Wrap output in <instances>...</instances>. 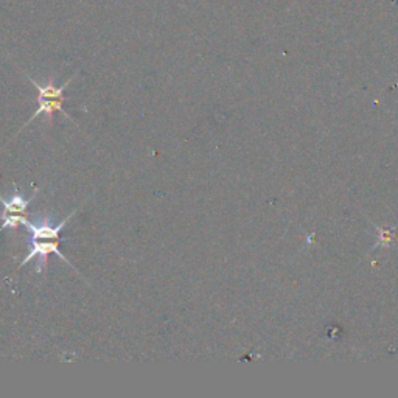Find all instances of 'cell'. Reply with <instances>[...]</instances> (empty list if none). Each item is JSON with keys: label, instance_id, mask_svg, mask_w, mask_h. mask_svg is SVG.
Returning a JSON list of instances; mask_svg holds the SVG:
<instances>
[{"label": "cell", "instance_id": "obj_1", "mask_svg": "<svg viewBox=\"0 0 398 398\" xmlns=\"http://www.w3.org/2000/svg\"><path fill=\"white\" fill-rule=\"evenodd\" d=\"M72 78H73V77H72ZM72 78L65 81L64 85L60 86V87H56V86L53 85V81H52V80H50V81L47 82V85H39L38 81L30 78V81L33 82V86L36 87L38 94H39V106H38L36 112L33 114V115H31V119L27 122V124H30L33 120L38 119L39 115H47V117H48L50 120H53V112H55V111L61 112V114L65 115V117L70 119V115L64 111L63 103H64V100H65V97H64V90H65V87L69 86V82L72 81ZM27 124H23V128L27 127ZM23 128H22V129H23Z\"/></svg>", "mask_w": 398, "mask_h": 398}, {"label": "cell", "instance_id": "obj_3", "mask_svg": "<svg viewBox=\"0 0 398 398\" xmlns=\"http://www.w3.org/2000/svg\"><path fill=\"white\" fill-rule=\"evenodd\" d=\"M39 188H35V192L28 198L23 199L19 193L18 188H14V195L10 199H5L0 196V204L4 205V213H2V224H0V230L5 229H18L19 224L25 220L27 215V207L31 204L33 199L36 198Z\"/></svg>", "mask_w": 398, "mask_h": 398}, {"label": "cell", "instance_id": "obj_2", "mask_svg": "<svg viewBox=\"0 0 398 398\" xmlns=\"http://www.w3.org/2000/svg\"><path fill=\"white\" fill-rule=\"evenodd\" d=\"M60 243H61V238H45V237H31L30 238V252L28 255L25 257V259L21 262L19 267H25V264H28L33 259H39V263L36 264V271L38 272H43L47 268V257L50 254H56L60 259L68 263L70 268L75 269L73 264L68 260V257H65L61 251H60Z\"/></svg>", "mask_w": 398, "mask_h": 398}]
</instances>
